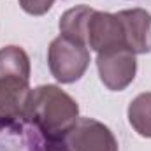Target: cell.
<instances>
[{"instance_id":"cell-3","label":"cell","mask_w":151,"mask_h":151,"mask_svg":"<svg viewBox=\"0 0 151 151\" xmlns=\"http://www.w3.org/2000/svg\"><path fill=\"white\" fill-rule=\"evenodd\" d=\"M86 46L97 53H107L116 49H128L127 32L118 14L93 11L86 25Z\"/></svg>"},{"instance_id":"cell-7","label":"cell","mask_w":151,"mask_h":151,"mask_svg":"<svg viewBox=\"0 0 151 151\" xmlns=\"http://www.w3.org/2000/svg\"><path fill=\"white\" fill-rule=\"evenodd\" d=\"M118 16L123 21L128 49L137 53L150 51V32H151V14L144 9H132V11H119Z\"/></svg>"},{"instance_id":"cell-6","label":"cell","mask_w":151,"mask_h":151,"mask_svg":"<svg viewBox=\"0 0 151 151\" xmlns=\"http://www.w3.org/2000/svg\"><path fill=\"white\" fill-rule=\"evenodd\" d=\"M32 90L28 81L16 77L0 79V125H11L25 118Z\"/></svg>"},{"instance_id":"cell-10","label":"cell","mask_w":151,"mask_h":151,"mask_svg":"<svg viewBox=\"0 0 151 151\" xmlns=\"http://www.w3.org/2000/svg\"><path fill=\"white\" fill-rule=\"evenodd\" d=\"M128 121L139 135L151 137V93H141L130 102Z\"/></svg>"},{"instance_id":"cell-4","label":"cell","mask_w":151,"mask_h":151,"mask_svg":"<svg viewBox=\"0 0 151 151\" xmlns=\"http://www.w3.org/2000/svg\"><path fill=\"white\" fill-rule=\"evenodd\" d=\"M97 67L102 83L113 91H121L134 81L137 62L132 51L116 49L107 53H99Z\"/></svg>"},{"instance_id":"cell-9","label":"cell","mask_w":151,"mask_h":151,"mask_svg":"<svg viewBox=\"0 0 151 151\" xmlns=\"http://www.w3.org/2000/svg\"><path fill=\"white\" fill-rule=\"evenodd\" d=\"M4 77H16V79L28 81L30 62L21 47L7 46L0 49V79Z\"/></svg>"},{"instance_id":"cell-2","label":"cell","mask_w":151,"mask_h":151,"mask_svg":"<svg viewBox=\"0 0 151 151\" xmlns=\"http://www.w3.org/2000/svg\"><path fill=\"white\" fill-rule=\"evenodd\" d=\"M47 62L51 74L60 83H74L88 69L90 51L86 49V46L60 35L49 46Z\"/></svg>"},{"instance_id":"cell-8","label":"cell","mask_w":151,"mask_h":151,"mask_svg":"<svg viewBox=\"0 0 151 151\" xmlns=\"http://www.w3.org/2000/svg\"><path fill=\"white\" fill-rule=\"evenodd\" d=\"M93 9L88 5H77L74 9L67 11L60 19V32L63 37L72 42L86 46V25L91 16Z\"/></svg>"},{"instance_id":"cell-1","label":"cell","mask_w":151,"mask_h":151,"mask_svg":"<svg viewBox=\"0 0 151 151\" xmlns=\"http://www.w3.org/2000/svg\"><path fill=\"white\" fill-rule=\"evenodd\" d=\"M25 118L37 125L46 139H60L74 128L77 104L56 86H39L30 93Z\"/></svg>"},{"instance_id":"cell-5","label":"cell","mask_w":151,"mask_h":151,"mask_svg":"<svg viewBox=\"0 0 151 151\" xmlns=\"http://www.w3.org/2000/svg\"><path fill=\"white\" fill-rule=\"evenodd\" d=\"M65 139L72 151H118L111 130L91 118L77 119Z\"/></svg>"},{"instance_id":"cell-11","label":"cell","mask_w":151,"mask_h":151,"mask_svg":"<svg viewBox=\"0 0 151 151\" xmlns=\"http://www.w3.org/2000/svg\"><path fill=\"white\" fill-rule=\"evenodd\" d=\"M55 0H19V5L34 16H40L44 12H47L53 7Z\"/></svg>"}]
</instances>
